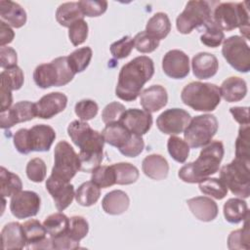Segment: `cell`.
Returning <instances> with one entry per match:
<instances>
[{
	"label": "cell",
	"instance_id": "6da1fadb",
	"mask_svg": "<svg viewBox=\"0 0 250 250\" xmlns=\"http://www.w3.org/2000/svg\"><path fill=\"white\" fill-rule=\"evenodd\" d=\"M67 134L72 143L79 147L80 170L92 173L104 158V139L102 133L92 129L86 121L74 120L69 123Z\"/></svg>",
	"mask_w": 250,
	"mask_h": 250
},
{
	"label": "cell",
	"instance_id": "7a4b0ae2",
	"mask_svg": "<svg viewBox=\"0 0 250 250\" xmlns=\"http://www.w3.org/2000/svg\"><path fill=\"white\" fill-rule=\"evenodd\" d=\"M153 74V61L146 56L136 57L121 67L115 95L125 102L135 101L144 85L151 79Z\"/></svg>",
	"mask_w": 250,
	"mask_h": 250
},
{
	"label": "cell",
	"instance_id": "3957f363",
	"mask_svg": "<svg viewBox=\"0 0 250 250\" xmlns=\"http://www.w3.org/2000/svg\"><path fill=\"white\" fill-rule=\"evenodd\" d=\"M224 153V145L221 141L210 142L202 148L195 161L184 165L179 170V178L189 184L199 183L209 178L219 171Z\"/></svg>",
	"mask_w": 250,
	"mask_h": 250
},
{
	"label": "cell",
	"instance_id": "277c9868",
	"mask_svg": "<svg viewBox=\"0 0 250 250\" xmlns=\"http://www.w3.org/2000/svg\"><path fill=\"white\" fill-rule=\"evenodd\" d=\"M247 2L220 3L212 14L213 22L221 30H233L239 28L241 34L249 38V13Z\"/></svg>",
	"mask_w": 250,
	"mask_h": 250
},
{
	"label": "cell",
	"instance_id": "5b68a950",
	"mask_svg": "<svg viewBox=\"0 0 250 250\" xmlns=\"http://www.w3.org/2000/svg\"><path fill=\"white\" fill-rule=\"evenodd\" d=\"M181 99L196 111H213L221 102L220 88L212 83L190 82L182 90Z\"/></svg>",
	"mask_w": 250,
	"mask_h": 250
},
{
	"label": "cell",
	"instance_id": "8992f818",
	"mask_svg": "<svg viewBox=\"0 0 250 250\" xmlns=\"http://www.w3.org/2000/svg\"><path fill=\"white\" fill-rule=\"evenodd\" d=\"M75 73L71 69L67 57H59L51 62L36 66L33 72V80L41 89L50 87H61L68 84Z\"/></svg>",
	"mask_w": 250,
	"mask_h": 250
},
{
	"label": "cell",
	"instance_id": "52a82bcc",
	"mask_svg": "<svg viewBox=\"0 0 250 250\" xmlns=\"http://www.w3.org/2000/svg\"><path fill=\"white\" fill-rule=\"evenodd\" d=\"M220 179L232 194L248 198L250 195V162L234 158L220 170Z\"/></svg>",
	"mask_w": 250,
	"mask_h": 250
},
{
	"label": "cell",
	"instance_id": "ba28073f",
	"mask_svg": "<svg viewBox=\"0 0 250 250\" xmlns=\"http://www.w3.org/2000/svg\"><path fill=\"white\" fill-rule=\"evenodd\" d=\"M219 123L213 114H201L190 119L184 131L186 143L191 148L207 146L216 135Z\"/></svg>",
	"mask_w": 250,
	"mask_h": 250
},
{
	"label": "cell",
	"instance_id": "9c48e42d",
	"mask_svg": "<svg viewBox=\"0 0 250 250\" xmlns=\"http://www.w3.org/2000/svg\"><path fill=\"white\" fill-rule=\"evenodd\" d=\"M212 21V9L210 3L201 0H191L185 10L178 16L176 26L180 33L188 34L194 28L206 26Z\"/></svg>",
	"mask_w": 250,
	"mask_h": 250
},
{
	"label": "cell",
	"instance_id": "30bf717a",
	"mask_svg": "<svg viewBox=\"0 0 250 250\" xmlns=\"http://www.w3.org/2000/svg\"><path fill=\"white\" fill-rule=\"evenodd\" d=\"M80 170L78 153L65 141L59 142L54 151V166L51 176L55 179L69 183Z\"/></svg>",
	"mask_w": 250,
	"mask_h": 250
},
{
	"label": "cell",
	"instance_id": "8fae6325",
	"mask_svg": "<svg viewBox=\"0 0 250 250\" xmlns=\"http://www.w3.org/2000/svg\"><path fill=\"white\" fill-rule=\"evenodd\" d=\"M222 54L227 62L236 71L247 73L250 70V49L243 37L232 35L225 39Z\"/></svg>",
	"mask_w": 250,
	"mask_h": 250
},
{
	"label": "cell",
	"instance_id": "7c38bea8",
	"mask_svg": "<svg viewBox=\"0 0 250 250\" xmlns=\"http://www.w3.org/2000/svg\"><path fill=\"white\" fill-rule=\"evenodd\" d=\"M40 196L31 190H21L11 197L10 210L18 219L36 216L40 210Z\"/></svg>",
	"mask_w": 250,
	"mask_h": 250
},
{
	"label": "cell",
	"instance_id": "4fadbf2b",
	"mask_svg": "<svg viewBox=\"0 0 250 250\" xmlns=\"http://www.w3.org/2000/svg\"><path fill=\"white\" fill-rule=\"evenodd\" d=\"M190 121V115L182 108L164 110L156 119V126L164 134L175 136L183 133Z\"/></svg>",
	"mask_w": 250,
	"mask_h": 250
},
{
	"label": "cell",
	"instance_id": "5bb4252c",
	"mask_svg": "<svg viewBox=\"0 0 250 250\" xmlns=\"http://www.w3.org/2000/svg\"><path fill=\"white\" fill-rule=\"evenodd\" d=\"M35 116H37L35 104L21 101L15 104L12 107L1 111L0 126L2 129H9L18 123L32 120Z\"/></svg>",
	"mask_w": 250,
	"mask_h": 250
},
{
	"label": "cell",
	"instance_id": "9a60e30c",
	"mask_svg": "<svg viewBox=\"0 0 250 250\" xmlns=\"http://www.w3.org/2000/svg\"><path fill=\"white\" fill-rule=\"evenodd\" d=\"M162 69L170 78H185L189 73L188 56L178 49L168 51L162 59Z\"/></svg>",
	"mask_w": 250,
	"mask_h": 250
},
{
	"label": "cell",
	"instance_id": "2e32d148",
	"mask_svg": "<svg viewBox=\"0 0 250 250\" xmlns=\"http://www.w3.org/2000/svg\"><path fill=\"white\" fill-rule=\"evenodd\" d=\"M119 122L132 134L143 136L151 128L152 116L151 113L146 111L145 109L129 108L123 112Z\"/></svg>",
	"mask_w": 250,
	"mask_h": 250
},
{
	"label": "cell",
	"instance_id": "e0dca14e",
	"mask_svg": "<svg viewBox=\"0 0 250 250\" xmlns=\"http://www.w3.org/2000/svg\"><path fill=\"white\" fill-rule=\"evenodd\" d=\"M46 189L53 197L58 211H63L66 209L75 197L73 185L55 179L52 176H50L46 181Z\"/></svg>",
	"mask_w": 250,
	"mask_h": 250
},
{
	"label": "cell",
	"instance_id": "ac0fdd59",
	"mask_svg": "<svg viewBox=\"0 0 250 250\" xmlns=\"http://www.w3.org/2000/svg\"><path fill=\"white\" fill-rule=\"evenodd\" d=\"M67 104V97L61 92H52L43 96L37 103V116L42 119H50L64 110Z\"/></svg>",
	"mask_w": 250,
	"mask_h": 250
},
{
	"label": "cell",
	"instance_id": "d6986e66",
	"mask_svg": "<svg viewBox=\"0 0 250 250\" xmlns=\"http://www.w3.org/2000/svg\"><path fill=\"white\" fill-rule=\"evenodd\" d=\"M55 139L56 132L49 125L38 124L28 129V145L30 151H48Z\"/></svg>",
	"mask_w": 250,
	"mask_h": 250
},
{
	"label": "cell",
	"instance_id": "ffe728a7",
	"mask_svg": "<svg viewBox=\"0 0 250 250\" xmlns=\"http://www.w3.org/2000/svg\"><path fill=\"white\" fill-rule=\"evenodd\" d=\"M167 91L161 85H152L140 94V104L149 113L158 111L167 104Z\"/></svg>",
	"mask_w": 250,
	"mask_h": 250
},
{
	"label": "cell",
	"instance_id": "44dd1931",
	"mask_svg": "<svg viewBox=\"0 0 250 250\" xmlns=\"http://www.w3.org/2000/svg\"><path fill=\"white\" fill-rule=\"evenodd\" d=\"M193 75L198 79H209L213 77L219 68V62L213 54L200 52L191 61Z\"/></svg>",
	"mask_w": 250,
	"mask_h": 250
},
{
	"label": "cell",
	"instance_id": "7402d4cb",
	"mask_svg": "<svg viewBox=\"0 0 250 250\" xmlns=\"http://www.w3.org/2000/svg\"><path fill=\"white\" fill-rule=\"evenodd\" d=\"M192 215L202 222H211L218 216L217 203L207 196H196L187 201Z\"/></svg>",
	"mask_w": 250,
	"mask_h": 250
},
{
	"label": "cell",
	"instance_id": "603a6c76",
	"mask_svg": "<svg viewBox=\"0 0 250 250\" xmlns=\"http://www.w3.org/2000/svg\"><path fill=\"white\" fill-rule=\"evenodd\" d=\"M26 247V239L22 225L18 222H11L4 226L1 230V248L23 249Z\"/></svg>",
	"mask_w": 250,
	"mask_h": 250
},
{
	"label": "cell",
	"instance_id": "cb8c5ba5",
	"mask_svg": "<svg viewBox=\"0 0 250 250\" xmlns=\"http://www.w3.org/2000/svg\"><path fill=\"white\" fill-rule=\"evenodd\" d=\"M102 135L104 139V143L115 146L118 148V150H120L129 143L134 134H132L124 125L118 121L105 124Z\"/></svg>",
	"mask_w": 250,
	"mask_h": 250
},
{
	"label": "cell",
	"instance_id": "d4e9b609",
	"mask_svg": "<svg viewBox=\"0 0 250 250\" xmlns=\"http://www.w3.org/2000/svg\"><path fill=\"white\" fill-rule=\"evenodd\" d=\"M142 170L146 177L155 181H161L168 176L169 164L162 155L153 153L144 158Z\"/></svg>",
	"mask_w": 250,
	"mask_h": 250
},
{
	"label": "cell",
	"instance_id": "484cf974",
	"mask_svg": "<svg viewBox=\"0 0 250 250\" xmlns=\"http://www.w3.org/2000/svg\"><path fill=\"white\" fill-rule=\"evenodd\" d=\"M0 16L9 25L20 28L26 22V12L18 3L10 0L0 1Z\"/></svg>",
	"mask_w": 250,
	"mask_h": 250
},
{
	"label": "cell",
	"instance_id": "4316f807",
	"mask_svg": "<svg viewBox=\"0 0 250 250\" xmlns=\"http://www.w3.org/2000/svg\"><path fill=\"white\" fill-rule=\"evenodd\" d=\"M130 204L128 194L120 189H114L107 192L103 200L102 207L106 214L120 215L127 211Z\"/></svg>",
	"mask_w": 250,
	"mask_h": 250
},
{
	"label": "cell",
	"instance_id": "83f0119b",
	"mask_svg": "<svg viewBox=\"0 0 250 250\" xmlns=\"http://www.w3.org/2000/svg\"><path fill=\"white\" fill-rule=\"evenodd\" d=\"M220 93L221 97L229 103L239 102L244 99L247 94V84L244 79L237 76H231L222 83Z\"/></svg>",
	"mask_w": 250,
	"mask_h": 250
},
{
	"label": "cell",
	"instance_id": "f1b7e54d",
	"mask_svg": "<svg viewBox=\"0 0 250 250\" xmlns=\"http://www.w3.org/2000/svg\"><path fill=\"white\" fill-rule=\"evenodd\" d=\"M224 217L230 224H238L249 216L248 206L242 198H229L223 207Z\"/></svg>",
	"mask_w": 250,
	"mask_h": 250
},
{
	"label": "cell",
	"instance_id": "f546056e",
	"mask_svg": "<svg viewBox=\"0 0 250 250\" xmlns=\"http://www.w3.org/2000/svg\"><path fill=\"white\" fill-rule=\"evenodd\" d=\"M171 30V22L165 13L158 12L154 14L146 22V32L151 37L161 40L164 39Z\"/></svg>",
	"mask_w": 250,
	"mask_h": 250
},
{
	"label": "cell",
	"instance_id": "4dcf8cb0",
	"mask_svg": "<svg viewBox=\"0 0 250 250\" xmlns=\"http://www.w3.org/2000/svg\"><path fill=\"white\" fill-rule=\"evenodd\" d=\"M24 236L26 239V247L38 249L39 245L46 238L47 230L44 226L37 220L31 219L22 224Z\"/></svg>",
	"mask_w": 250,
	"mask_h": 250
},
{
	"label": "cell",
	"instance_id": "1f68e13d",
	"mask_svg": "<svg viewBox=\"0 0 250 250\" xmlns=\"http://www.w3.org/2000/svg\"><path fill=\"white\" fill-rule=\"evenodd\" d=\"M83 18L84 16L79 8L78 2L62 3L58 7L56 12L57 21L64 27H69L72 23Z\"/></svg>",
	"mask_w": 250,
	"mask_h": 250
},
{
	"label": "cell",
	"instance_id": "d6a6232c",
	"mask_svg": "<svg viewBox=\"0 0 250 250\" xmlns=\"http://www.w3.org/2000/svg\"><path fill=\"white\" fill-rule=\"evenodd\" d=\"M21 188L22 183L21 178L2 166L0 170V193L2 197H12L20 192Z\"/></svg>",
	"mask_w": 250,
	"mask_h": 250
},
{
	"label": "cell",
	"instance_id": "836d02e7",
	"mask_svg": "<svg viewBox=\"0 0 250 250\" xmlns=\"http://www.w3.org/2000/svg\"><path fill=\"white\" fill-rule=\"evenodd\" d=\"M101 189L92 181L81 184L75 191V200L84 207L94 205L100 198Z\"/></svg>",
	"mask_w": 250,
	"mask_h": 250
},
{
	"label": "cell",
	"instance_id": "e575fe53",
	"mask_svg": "<svg viewBox=\"0 0 250 250\" xmlns=\"http://www.w3.org/2000/svg\"><path fill=\"white\" fill-rule=\"evenodd\" d=\"M112 168L115 174V184L117 185H131L139 179V170L131 163H114L112 164Z\"/></svg>",
	"mask_w": 250,
	"mask_h": 250
},
{
	"label": "cell",
	"instance_id": "d590c367",
	"mask_svg": "<svg viewBox=\"0 0 250 250\" xmlns=\"http://www.w3.org/2000/svg\"><path fill=\"white\" fill-rule=\"evenodd\" d=\"M68 225L69 218H67V216L62 212L51 214L43 222V226L51 237L66 232Z\"/></svg>",
	"mask_w": 250,
	"mask_h": 250
},
{
	"label": "cell",
	"instance_id": "8d00e7d4",
	"mask_svg": "<svg viewBox=\"0 0 250 250\" xmlns=\"http://www.w3.org/2000/svg\"><path fill=\"white\" fill-rule=\"evenodd\" d=\"M93 51L90 47H82L73 51L67 56L68 63L71 69L76 73L84 71L92 59Z\"/></svg>",
	"mask_w": 250,
	"mask_h": 250
},
{
	"label": "cell",
	"instance_id": "74e56055",
	"mask_svg": "<svg viewBox=\"0 0 250 250\" xmlns=\"http://www.w3.org/2000/svg\"><path fill=\"white\" fill-rule=\"evenodd\" d=\"M248 218L244 220V226L242 229L233 230L229 233L228 237V247L230 250L236 249H245L248 250L250 248V230L248 226Z\"/></svg>",
	"mask_w": 250,
	"mask_h": 250
},
{
	"label": "cell",
	"instance_id": "f35d334b",
	"mask_svg": "<svg viewBox=\"0 0 250 250\" xmlns=\"http://www.w3.org/2000/svg\"><path fill=\"white\" fill-rule=\"evenodd\" d=\"M199 189L205 195H209L215 199H223L228 193V188L225 183L218 178H206L198 183Z\"/></svg>",
	"mask_w": 250,
	"mask_h": 250
},
{
	"label": "cell",
	"instance_id": "ab89813d",
	"mask_svg": "<svg viewBox=\"0 0 250 250\" xmlns=\"http://www.w3.org/2000/svg\"><path fill=\"white\" fill-rule=\"evenodd\" d=\"M235 158L250 162V127L241 125L235 141Z\"/></svg>",
	"mask_w": 250,
	"mask_h": 250
},
{
	"label": "cell",
	"instance_id": "60d3db41",
	"mask_svg": "<svg viewBox=\"0 0 250 250\" xmlns=\"http://www.w3.org/2000/svg\"><path fill=\"white\" fill-rule=\"evenodd\" d=\"M1 86L10 89L11 91L19 90L23 85L24 75L21 67L14 66L12 68L4 69L1 74Z\"/></svg>",
	"mask_w": 250,
	"mask_h": 250
},
{
	"label": "cell",
	"instance_id": "b9f144b4",
	"mask_svg": "<svg viewBox=\"0 0 250 250\" xmlns=\"http://www.w3.org/2000/svg\"><path fill=\"white\" fill-rule=\"evenodd\" d=\"M167 149L171 157L179 162H186L189 154V146L186 141L182 140L177 136H171L167 142Z\"/></svg>",
	"mask_w": 250,
	"mask_h": 250
},
{
	"label": "cell",
	"instance_id": "7bdbcfd3",
	"mask_svg": "<svg viewBox=\"0 0 250 250\" xmlns=\"http://www.w3.org/2000/svg\"><path fill=\"white\" fill-rule=\"evenodd\" d=\"M91 181L96 184L99 188H109L115 185V174L112 165L98 166L92 171Z\"/></svg>",
	"mask_w": 250,
	"mask_h": 250
},
{
	"label": "cell",
	"instance_id": "ee69618b",
	"mask_svg": "<svg viewBox=\"0 0 250 250\" xmlns=\"http://www.w3.org/2000/svg\"><path fill=\"white\" fill-rule=\"evenodd\" d=\"M89 231V224L82 216H72L69 218V225L66 233L76 242L83 239Z\"/></svg>",
	"mask_w": 250,
	"mask_h": 250
},
{
	"label": "cell",
	"instance_id": "f6af8a7d",
	"mask_svg": "<svg viewBox=\"0 0 250 250\" xmlns=\"http://www.w3.org/2000/svg\"><path fill=\"white\" fill-rule=\"evenodd\" d=\"M224 40H225L224 31L221 30L213 22V21L205 26V31L200 36L201 43L210 48H216L220 46Z\"/></svg>",
	"mask_w": 250,
	"mask_h": 250
},
{
	"label": "cell",
	"instance_id": "bcb514c9",
	"mask_svg": "<svg viewBox=\"0 0 250 250\" xmlns=\"http://www.w3.org/2000/svg\"><path fill=\"white\" fill-rule=\"evenodd\" d=\"M25 172H26L27 178L30 181L34 183H41L45 180L47 167L43 159L39 157H35L28 161Z\"/></svg>",
	"mask_w": 250,
	"mask_h": 250
},
{
	"label": "cell",
	"instance_id": "7dc6e473",
	"mask_svg": "<svg viewBox=\"0 0 250 250\" xmlns=\"http://www.w3.org/2000/svg\"><path fill=\"white\" fill-rule=\"evenodd\" d=\"M74 111L75 114L80 118V120L88 121L96 117L99 111V105L95 101L85 99L79 101L75 104Z\"/></svg>",
	"mask_w": 250,
	"mask_h": 250
},
{
	"label": "cell",
	"instance_id": "c3c4849f",
	"mask_svg": "<svg viewBox=\"0 0 250 250\" xmlns=\"http://www.w3.org/2000/svg\"><path fill=\"white\" fill-rule=\"evenodd\" d=\"M79 8L85 17H99L102 16L107 9V2L104 0H81L78 1Z\"/></svg>",
	"mask_w": 250,
	"mask_h": 250
},
{
	"label": "cell",
	"instance_id": "681fc988",
	"mask_svg": "<svg viewBox=\"0 0 250 250\" xmlns=\"http://www.w3.org/2000/svg\"><path fill=\"white\" fill-rule=\"evenodd\" d=\"M68 37L73 46L84 43L88 37V24L84 19L78 20L68 27Z\"/></svg>",
	"mask_w": 250,
	"mask_h": 250
},
{
	"label": "cell",
	"instance_id": "f907efd6",
	"mask_svg": "<svg viewBox=\"0 0 250 250\" xmlns=\"http://www.w3.org/2000/svg\"><path fill=\"white\" fill-rule=\"evenodd\" d=\"M134 47V39L126 35L110 45V53L117 60L124 59L131 54Z\"/></svg>",
	"mask_w": 250,
	"mask_h": 250
},
{
	"label": "cell",
	"instance_id": "816d5d0a",
	"mask_svg": "<svg viewBox=\"0 0 250 250\" xmlns=\"http://www.w3.org/2000/svg\"><path fill=\"white\" fill-rule=\"evenodd\" d=\"M134 46L141 53H151L159 46V40L151 37L146 31H141L135 35Z\"/></svg>",
	"mask_w": 250,
	"mask_h": 250
},
{
	"label": "cell",
	"instance_id": "f5cc1de1",
	"mask_svg": "<svg viewBox=\"0 0 250 250\" xmlns=\"http://www.w3.org/2000/svg\"><path fill=\"white\" fill-rule=\"evenodd\" d=\"M126 110L125 106L118 103L112 102L104 106L102 112V119L104 124H109L113 122H118L123 112Z\"/></svg>",
	"mask_w": 250,
	"mask_h": 250
},
{
	"label": "cell",
	"instance_id": "db71d44e",
	"mask_svg": "<svg viewBox=\"0 0 250 250\" xmlns=\"http://www.w3.org/2000/svg\"><path fill=\"white\" fill-rule=\"evenodd\" d=\"M144 147H145V142H144L142 136L133 135V137L129 141V143L119 151L124 156L136 157L143 151Z\"/></svg>",
	"mask_w": 250,
	"mask_h": 250
},
{
	"label": "cell",
	"instance_id": "11a10c76",
	"mask_svg": "<svg viewBox=\"0 0 250 250\" xmlns=\"http://www.w3.org/2000/svg\"><path fill=\"white\" fill-rule=\"evenodd\" d=\"M53 249L59 250H72L79 248V242L74 241L66 232L51 237Z\"/></svg>",
	"mask_w": 250,
	"mask_h": 250
},
{
	"label": "cell",
	"instance_id": "9f6ffc18",
	"mask_svg": "<svg viewBox=\"0 0 250 250\" xmlns=\"http://www.w3.org/2000/svg\"><path fill=\"white\" fill-rule=\"evenodd\" d=\"M14 146L16 149L21 154H27L30 152L28 145V129L21 128L18 130L13 138Z\"/></svg>",
	"mask_w": 250,
	"mask_h": 250
},
{
	"label": "cell",
	"instance_id": "6f0895ef",
	"mask_svg": "<svg viewBox=\"0 0 250 250\" xmlns=\"http://www.w3.org/2000/svg\"><path fill=\"white\" fill-rule=\"evenodd\" d=\"M0 65L3 69H8L17 66V52L12 47L3 46L0 48Z\"/></svg>",
	"mask_w": 250,
	"mask_h": 250
},
{
	"label": "cell",
	"instance_id": "680465c9",
	"mask_svg": "<svg viewBox=\"0 0 250 250\" xmlns=\"http://www.w3.org/2000/svg\"><path fill=\"white\" fill-rule=\"evenodd\" d=\"M229 112L233 116V119L240 125H249L248 106H233L229 108Z\"/></svg>",
	"mask_w": 250,
	"mask_h": 250
},
{
	"label": "cell",
	"instance_id": "91938a15",
	"mask_svg": "<svg viewBox=\"0 0 250 250\" xmlns=\"http://www.w3.org/2000/svg\"><path fill=\"white\" fill-rule=\"evenodd\" d=\"M15 32L4 21H0V46L3 47L13 41Z\"/></svg>",
	"mask_w": 250,
	"mask_h": 250
}]
</instances>
